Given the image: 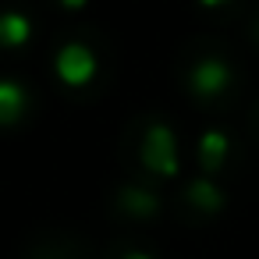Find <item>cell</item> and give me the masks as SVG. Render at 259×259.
<instances>
[{
  "mask_svg": "<svg viewBox=\"0 0 259 259\" xmlns=\"http://www.w3.org/2000/svg\"><path fill=\"white\" fill-rule=\"evenodd\" d=\"M227 135L224 132H206L202 139H199V160H202V167L206 170H217L220 163H224V156H227Z\"/></svg>",
  "mask_w": 259,
  "mask_h": 259,
  "instance_id": "obj_6",
  "label": "cell"
},
{
  "mask_svg": "<svg viewBox=\"0 0 259 259\" xmlns=\"http://www.w3.org/2000/svg\"><path fill=\"white\" fill-rule=\"evenodd\" d=\"M188 202H192L195 209H202V213H217V209L224 206V195H220V188H217L213 181L199 178V181L188 185Z\"/></svg>",
  "mask_w": 259,
  "mask_h": 259,
  "instance_id": "obj_7",
  "label": "cell"
},
{
  "mask_svg": "<svg viewBox=\"0 0 259 259\" xmlns=\"http://www.w3.org/2000/svg\"><path fill=\"white\" fill-rule=\"evenodd\" d=\"M231 85V71L224 61H199L195 71H192V93L209 100V96H220L224 89Z\"/></svg>",
  "mask_w": 259,
  "mask_h": 259,
  "instance_id": "obj_3",
  "label": "cell"
},
{
  "mask_svg": "<svg viewBox=\"0 0 259 259\" xmlns=\"http://www.w3.org/2000/svg\"><path fill=\"white\" fill-rule=\"evenodd\" d=\"M29 36H32L29 15H22V11H4V15H0V47H8V50L25 47Z\"/></svg>",
  "mask_w": 259,
  "mask_h": 259,
  "instance_id": "obj_4",
  "label": "cell"
},
{
  "mask_svg": "<svg viewBox=\"0 0 259 259\" xmlns=\"http://www.w3.org/2000/svg\"><path fill=\"white\" fill-rule=\"evenodd\" d=\"M61 4H64V8H71V11H78V8H85V4H89V0H61Z\"/></svg>",
  "mask_w": 259,
  "mask_h": 259,
  "instance_id": "obj_9",
  "label": "cell"
},
{
  "mask_svg": "<svg viewBox=\"0 0 259 259\" xmlns=\"http://www.w3.org/2000/svg\"><path fill=\"white\" fill-rule=\"evenodd\" d=\"M121 206H124L128 213H135V217H149V213L156 209V195L146 192V188H124V192H121Z\"/></svg>",
  "mask_w": 259,
  "mask_h": 259,
  "instance_id": "obj_8",
  "label": "cell"
},
{
  "mask_svg": "<svg viewBox=\"0 0 259 259\" xmlns=\"http://www.w3.org/2000/svg\"><path fill=\"white\" fill-rule=\"evenodd\" d=\"M124 259H153V255H146V252H128Z\"/></svg>",
  "mask_w": 259,
  "mask_h": 259,
  "instance_id": "obj_11",
  "label": "cell"
},
{
  "mask_svg": "<svg viewBox=\"0 0 259 259\" xmlns=\"http://www.w3.org/2000/svg\"><path fill=\"white\" fill-rule=\"evenodd\" d=\"M202 8H224V4H231V0H199Z\"/></svg>",
  "mask_w": 259,
  "mask_h": 259,
  "instance_id": "obj_10",
  "label": "cell"
},
{
  "mask_svg": "<svg viewBox=\"0 0 259 259\" xmlns=\"http://www.w3.org/2000/svg\"><path fill=\"white\" fill-rule=\"evenodd\" d=\"M139 156H142L146 170L174 178V174H178V139H174V132H170L167 124H153V128L146 132V139H142Z\"/></svg>",
  "mask_w": 259,
  "mask_h": 259,
  "instance_id": "obj_1",
  "label": "cell"
},
{
  "mask_svg": "<svg viewBox=\"0 0 259 259\" xmlns=\"http://www.w3.org/2000/svg\"><path fill=\"white\" fill-rule=\"evenodd\" d=\"M25 89L11 78H0V124H15L25 110Z\"/></svg>",
  "mask_w": 259,
  "mask_h": 259,
  "instance_id": "obj_5",
  "label": "cell"
},
{
  "mask_svg": "<svg viewBox=\"0 0 259 259\" xmlns=\"http://www.w3.org/2000/svg\"><path fill=\"white\" fill-rule=\"evenodd\" d=\"M54 71L64 85L78 89V85H89L93 75H96V54L85 47V43H64L57 61H54Z\"/></svg>",
  "mask_w": 259,
  "mask_h": 259,
  "instance_id": "obj_2",
  "label": "cell"
}]
</instances>
